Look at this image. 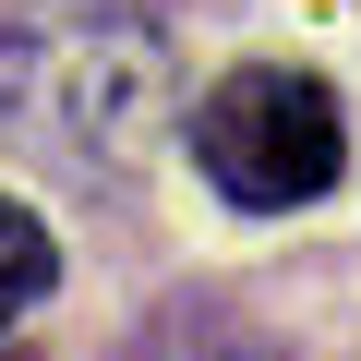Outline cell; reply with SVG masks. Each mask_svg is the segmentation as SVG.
<instances>
[{"label": "cell", "instance_id": "cell-1", "mask_svg": "<svg viewBox=\"0 0 361 361\" xmlns=\"http://www.w3.org/2000/svg\"><path fill=\"white\" fill-rule=\"evenodd\" d=\"M180 97V49L145 13L109 0H49L0 37V121L61 169H133Z\"/></svg>", "mask_w": 361, "mask_h": 361}, {"label": "cell", "instance_id": "cell-2", "mask_svg": "<svg viewBox=\"0 0 361 361\" xmlns=\"http://www.w3.org/2000/svg\"><path fill=\"white\" fill-rule=\"evenodd\" d=\"M193 157L229 205L277 217V205H313L325 180L349 169V133H337V97L289 61H241L205 109H193Z\"/></svg>", "mask_w": 361, "mask_h": 361}, {"label": "cell", "instance_id": "cell-3", "mask_svg": "<svg viewBox=\"0 0 361 361\" xmlns=\"http://www.w3.org/2000/svg\"><path fill=\"white\" fill-rule=\"evenodd\" d=\"M49 277H61V241H49L25 205H0V325L37 313V301H49Z\"/></svg>", "mask_w": 361, "mask_h": 361}]
</instances>
